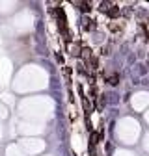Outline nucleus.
Segmentation results:
<instances>
[{
	"label": "nucleus",
	"instance_id": "nucleus-1",
	"mask_svg": "<svg viewBox=\"0 0 149 156\" xmlns=\"http://www.w3.org/2000/svg\"><path fill=\"white\" fill-rule=\"evenodd\" d=\"M80 28L86 30V32H91V30L97 28V21H93V19H89V17H84L80 21Z\"/></svg>",
	"mask_w": 149,
	"mask_h": 156
},
{
	"label": "nucleus",
	"instance_id": "nucleus-2",
	"mask_svg": "<svg viewBox=\"0 0 149 156\" xmlns=\"http://www.w3.org/2000/svg\"><path fill=\"white\" fill-rule=\"evenodd\" d=\"M110 19H118L119 15H121V9L116 6V4H108V8H106V11H104Z\"/></svg>",
	"mask_w": 149,
	"mask_h": 156
},
{
	"label": "nucleus",
	"instance_id": "nucleus-4",
	"mask_svg": "<svg viewBox=\"0 0 149 156\" xmlns=\"http://www.w3.org/2000/svg\"><path fill=\"white\" fill-rule=\"evenodd\" d=\"M74 6H78V9H80L82 13H89V11L93 9L89 2H74Z\"/></svg>",
	"mask_w": 149,
	"mask_h": 156
},
{
	"label": "nucleus",
	"instance_id": "nucleus-3",
	"mask_svg": "<svg viewBox=\"0 0 149 156\" xmlns=\"http://www.w3.org/2000/svg\"><path fill=\"white\" fill-rule=\"evenodd\" d=\"M84 65H86V67H89L91 71H97V69H99V58L93 54L89 60H86V62H84Z\"/></svg>",
	"mask_w": 149,
	"mask_h": 156
},
{
	"label": "nucleus",
	"instance_id": "nucleus-5",
	"mask_svg": "<svg viewBox=\"0 0 149 156\" xmlns=\"http://www.w3.org/2000/svg\"><path fill=\"white\" fill-rule=\"evenodd\" d=\"M106 84H110V86H118V84H119V74L114 73V74L106 76Z\"/></svg>",
	"mask_w": 149,
	"mask_h": 156
},
{
	"label": "nucleus",
	"instance_id": "nucleus-6",
	"mask_svg": "<svg viewBox=\"0 0 149 156\" xmlns=\"http://www.w3.org/2000/svg\"><path fill=\"white\" fill-rule=\"evenodd\" d=\"M108 30H110V32H114V34H118V32L123 30V26L118 24V23H110V24H108Z\"/></svg>",
	"mask_w": 149,
	"mask_h": 156
},
{
	"label": "nucleus",
	"instance_id": "nucleus-7",
	"mask_svg": "<svg viewBox=\"0 0 149 156\" xmlns=\"http://www.w3.org/2000/svg\"><path fill=\"white\" fill-rule=\"evenodd\" d=\"M56 60H58V62L62 63V62H64V56H62V54H56Z\"/></svg>",
	"mask_w": 149,
	"mask_h": 156
}]
</instances>
